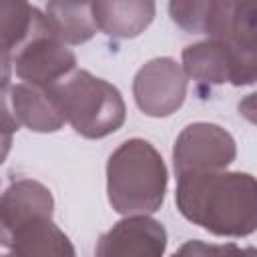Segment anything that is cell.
<instances>
[{
    "label": "cell",
    "instance_id": "cell-9",
    "mask_svg": "<svg viewBox=\"0 0 257 257\" xmlns=\"http://www.w3.org/2000/svg\"><path fill=\"white\" fill-rule=\"evenodd\" d=\"M54 199L48 187L34 179L14 181L0 195V245H12L16 233L38 219H52Z\"/></svg>",
    "mask_w": 257,
    "mask_h": 257
},
{
    "label": "cell",
    "instance_id": "cell-2",
    "mask_svg": "<svg viewBox=\"0 0 257 257\" xmlns=\"http://www.w3.org/2000/svg\"><path fill=\"white\" fill-rule=\"evenodd\" d=\"M167 167L161 153L145 139L120 143L106 163L110 207L124 217L151 215L161 209L167 193Z\"/></svg>",
    "mask_w": 257,
    "mask_h": 257
},
{
    "label": "cell",
    "instance_id": "cell-16",
    "mask_svg": "<svg viewBox=\"0 0 257 257\" xmlns=\"http://www.w3.org/2000/svg\"><path fill=\"white\" fill-rule=\"evenodd\" d=\"M171 257H257L255 247H239L235 243H207L201 239L185 241Z\"/></svg>",
    "mask_w": 257,
    "mask_h": 257
},
{
    "label": "cell",
    "instance_id": "cell-11",
    "mask_svg": "<svg viewBox=\"0 0 257 257\" xmlns=\"http://www.w3.org/2000/svg\"><path fill=\"white\" fill-rule=\"evenodd\" d=\"M96 30L112 38H135L149 28L157 6L151 0H96L90 2Z\"/></svg>",
    "mask_w": 257,
    "mask_h": 257
},
{
    "label": "cell",
    "instance_id": "cell-14",
    "mask_svg": "<svg viewBox=\"0 0 257 257\" xmlns=\"http://www.w3.org/2000/svg\"><path fill=\"white\" fill-rule=\"evenodd\" d=\"M12 257H76L74 245L52 219H38L20 229L10 245Z\"/></svg>",
    "mask_w": 257,
    "mask_h": 257
},
{
    "label": "cell",
    "instance_id": "cell-4",
    "mask_svg": "<svg viewBox=\"0 0 257 257\" xmlns=\"http://www.w3.org/2000/svg\"><path fill=\"white\" fill-rule=\"evenodd\" d=\"M169 14L175 24L193 34H207L231 48L257 54V6L249 2L189 0L171 2Z\"/></svg>",
    "mask_w": 257,
    "mask_h": 257
},
{
    "label": "cell",
    "instance_id": "cell-15",
    "mask_svg": "<svg viewBox=\"0 0 257 257\" xmlns=\"http://www.w3.org/2000/svg\"><path fill=\"white\" fill-rule=\"evenodd\" d=\"M46 30L44 12L20 0H0V52L20 50L34 34Z\"/></svg>",
    "mask_w": 257,
    "mask_h": 257
},
{
    "label": "cell",
    "instance_id": "cell-6",
    "mask_svg": "<svg viewBox=\"0 0 257 257\" xmlns=\"http://www.w3.org/2000/svg\"><path fill=\"white\" fill-rule=\"evenodd\" d=\"M235 157V139L215 122L187 124L173 147V167L177 177L187 173L225 171Z\"/></svg>",
    "mask_w": 257,
    "mask_h": 257
},
{
    "label": "cell",
    "instance_id": "cell-10",
    "mask_svg": "<svg viewBox=\"0 0 257 257\" xmlns=\"http://www.w3.org/2000/svg\"><path fill=\"white\" fill-rule=\"evenodd\" d=\"M165 249V227L147 215H135L120 219L100 235L94 257H163Z\"/></svg>",
    "mask_w": 257,
    "mask_h": 257
},
{
    "label": "cell",
    "instance_id": "cell-17",
    "mask_svg": "<svg viewBox=\"0 0 257 257\" xmlns=\"http://www.w3.org/2000/svg\"><path fill=\"white\" fill-rule=\"evenodd\" d=\"M20 128L10 104V86L0 90V165L6 161L12 149V137Z\"/></svg>",
    "mask_w": 257,
    "mask_h": 257
},
{
    "label": "cell",
    "instance_id": "cell-12",
    "mask_svg": "<svg viewBox=\"0 0 257 257\" xmlns=\"http://www.w3.org/2000/svg\"><path fill=\"white\" fill-rule=\"evenodd\" d=\"M10 104L16 120L34 133H56L66 122L50 86L26 82L10 86Z\"/></svg>",
    "mask_w": 257,
    "mask_h": 257
},
{
    "label": "cell",
    "instance_id": "cell-13",
    "mask_svg": "<svg viewBox=\"0 0 257 257\" xmlns=\"http://www.w3.org/2000/svg\"><path fill=\"white\" fill-rule=\"evenodd\" d=\"M44 24L48 34L62 44H82L96 34L90 2H48Z\"/></svg>",
    "mask_w": 257,
    "mask_h": 257
},
{
    "label": "cell",
    "instance_id": "cell-1",
    "mask_svg": "<svg viewBox=\"0 0 257 257\" xmlns=\"http://www.w3.org/2000/svg\"><path fill=\"white\" fill-rule=\"evenodd\" d=\"M175 203L187 221L219 237H247L257 227V183L249 173L179 175Z\"/></svg>",
    "mask_w": 257,
    "mask_h": 257
},
{
    "label": "cell",
    "instance_id": "cell-18",
    "mask_svg": "<svg viewBox=\"0 0 257 257\" xmlns=\"http://www.w3.org/2000/svg\"><path fill=\"white\" fill-rule=\"evenodd\" d=\"M10 76H12V54L0 52V90L10 86Z\"/></svg>",
    "mask_w": 257,
    "mask_h": 257
},
{
    "label": "cell",
    "instance_id": "cell-5",
    "mask_svg": "<svg viewBox=\"0 0 257 257\" xmlns=\"http://www.w3.org/2000/svg\"><path fill=\"white\" fill-rule=\"evenodd\" d=\"M183 72L203 86L231 82L233 86L253 84L257 78V54H245L221 40L189 44L183 54Z\"/></svg>",
    "mask_w": 257,
    "mask_h": 257
},
{
    "label": "cell",
    "instance_id": "cell-8",
    "mask_svg": "<svg viewBox=\"0 0 257 257\" xmlns=\"http://www.w3.org/2000/svg\"><path fill=\"white\" fill-rule=\"evenodd\" d=\"M12 68L26 84L52 86L76 68V56L48 30H42L12 56Z\"/></svg>",
    "mask_w": 257,
    "mask_h": 257
},
{
    "label": "cell",
    "instance_id": "cell-3",
    "mask_svg": "<svg viewBox=\"0 0 257 257\" xmlns=\"http://www.w3.org/2000/svg\"><path fill=\"white\" fill-rule=\"evenodd\" d=\"M50 90L64 120L84 139H104L118 131L126 118L120 90L88 70L74 68Z\"/></svg>",
    "mask_w": 257,
    "mask_h": 257
},
{
    "label": "cell",
    "instance_id": "cell-7",
    "mask_svg": "<svg viewBox=\"0 0 257 257\" xmlns=\"http://www.w3.org/2000/svg\"><path fill=\"white\" fill-rule=\"evenodd\" d=\"M133 96L147 116H169L187 96V76L175 58L159 56L143 64L133 80Z\"/></svg>",
    "mask_w": 257,
    "mask_h": 257
},
{
    "label": "cell",
    "instance_id": "cell-19",
    "mask_svg": "<svg viewBox=\"0 0 257 257\" xmlns=\"http://www.w3.org/2000/svg\"><path fill=\"white\" fill-rule=\"evenodd\" d=\"M0 257H12V255H0Z\"/></svg>",
    "mask_w": 257,
    "mask_h": 257
}]
</instances>
